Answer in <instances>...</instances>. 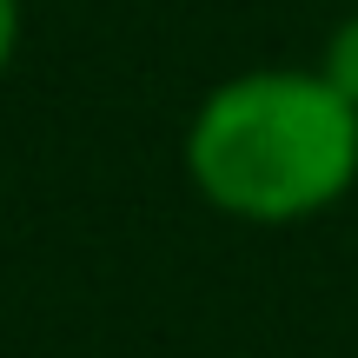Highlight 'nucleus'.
Listing matches in <instances>:
<instances>
[{"label":"nucleus","instance_id":"2","mask_svg":"<svg viewBox=\"0 0 358 358\" xmlns=\"http://www.w3.org/2000/svg\"><path fill=\"white\" fill-rule=\"evenodd\" d=\"M312 66H319V73L358 106V7L332 27V34H325V47H319V60H312Z\"/></svg>","mask_w":358,"mask_h":358},{"label":"nucleus","instance_id":"3","mask_svg":"<svg viewBox=\"0 0 358 358\" xmlns=\"http://www.w3.org/2000/svg\"><path fill=\"white\" fill-rule=\"evenodd\" d=\"M20 34H27V7L20 0H0V80H7L13 53H20Z\"/></svg>","mask_w":358,"mask_h":358},{"label":"nucleus","instance_id":"1","mask_svg":"<svg viewBox=\"0 0 358 358\" xmlns=\"http://www.w3.org/2000/svg\"><path fill=\"white\" fill-rule=\"evenodd\" d=\"M186 186L239 226H306L358 186V106L319 66H245L179 133Z\"/></svg>","mask_w":358,"mask_h":358}]
</instances>
